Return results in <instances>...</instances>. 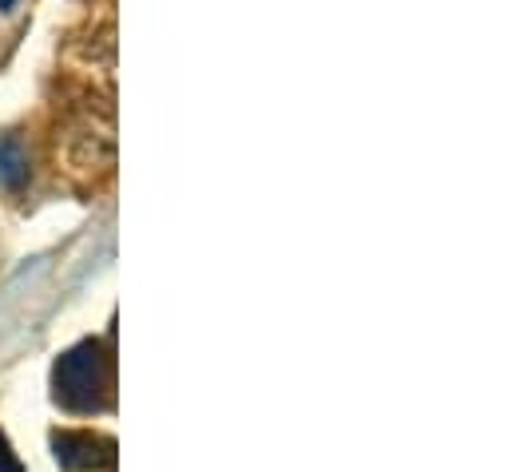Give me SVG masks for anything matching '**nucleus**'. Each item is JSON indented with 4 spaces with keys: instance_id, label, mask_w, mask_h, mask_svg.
<instances>
[{
    "instance_id": "nucleus-5",
    "label": "nucleus",
    "mask_w": 512,
    "mask_h": 472,
    "mask_svg": "<svg viewBox=\"0 0 512 472\" xmlns=\"http://www.w3.org/2000/svg\"><path fill=\"white\" fill-rule=\"evenodd\" d=\"M0 472H20V461H16L12 445L4 441V433H0Z\"/></svg>"
},
{
    "instance_id": "nucleus-4",
    "label": "nucleus",
    "mask_w": 512,
    "mask_h": 472,
    "mask_svg": "<svg viewBox=\"0 0 512 472\" xmlns=\"http://www.w3.org/2000/svg\"><path fill=\"white\" fill-rule=\"evenodd\" d=\"M28 147L20 143V135H0V187L4 191H20L28 183Z\"/></svg>"
},
{
    "instance_id": "nucleus-2",
    "label": "nucleus",
    "mask_w": 512,
    "mask_h": 472,
    "mask_svg": "<svg viewBox=\"0 0 512 472\" xmlns=\"http://www.w3.org/2000/svg\"><path fill=\"white\" fill-rule=\"evenodd\" d=\"M52 449H56V465L64 472H100L116 469V441L104 433H52Z\"/></svg>"
},
{
    "instance_id": "nucleus-1",
    "label": "nucleus",
    "mask_w": 512,
    "mask_h": 472,
    "mask_svg": "<svg viewBox=\"0 0 512 472\" xmlns=\"http://www.w3.org/2000/svg\"><path fill=\"white\" fill-rule=\"evenodd\" d=\"M52 401L64 413H104L116 401V361L104 342H80L52 365Z\"/></svg>"
},
{
    "instance_id": "nucleus-3",
    "label": "nucleus",
    "mask_w": 512,
    "mask_h": 472,
    "mask_svg": "<svg viewBox=\"0 0 512 472\" xmlns=\"http://www.w3.org/2000/svg\"><path fill=\"white\" fill-rule=\"evenodd\" d=\"M64 147H68V155H72L80 167H108L100 155H108V159H112V151H116L112 119H104L100 127H96V112L72 119V123H68V131H64Z\"/></svg>"
},
{
    "instance_id": "nucleus-6",
    "label": "nucleus",
    "mask_w": 512,
    "mask_h": 472,
    "mask_svg": "<svg viewBox=\"0 0 512 472\" xmlns=\"http://www.w3.org/2000/svg\"><path fill=\"white\" fill-rule=\"evenodd\" d=\"M0 8H4V12H8V8H12V0H0Z\"/></svg>"
}]
</instances>
